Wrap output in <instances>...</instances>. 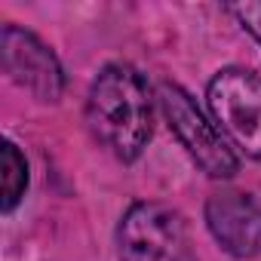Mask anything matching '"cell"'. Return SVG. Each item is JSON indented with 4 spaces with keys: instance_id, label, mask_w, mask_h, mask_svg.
Wrapping results in <instances>:
<instances>
[{
    "instance_id": "7a4b0ae2",
    "label": "cell",
    "mask_w": 261,
    "mask_h": 261,
    "mask_svg": "<svg viewBox=\"0 0 261 261\" xmlns=\"http://www.w3.org/2000/svg\"><path fill=\"white\" fill-rule=\"evenodd\" d=\"M120 261H197L188 221L163 203H133L117 227Z\"/></svg>"
},
{
    "instance_id": "52a82bcc",
    "label": "cell",
    "mask_w": 261,
    "mask_h": 261,
    "mask_svg": "<svg viewBox=\"0 0 261 261\" xmlns=\"http://www.w3.org/2000/svg\"><path fill=\"white\" fill-rule=\"evenodd\" d=\"M28 188V163L13 142L4 145V212H13Z\"/></svg>"
},
{
    "instance_id": "277c9868",
    "label": "cell",
    "mask_w": 261,
    "mask_h": 261,
    "mask_svg": "<svg viewBox=\"0 0 261 261\" xmlns=\"http://www.w3.org/2000/svg\"><path fill=\"white\" fill-rule=\"evenodd\" d=\"M160 105L163 114L172 126V133L178 136V142L185 145V151L191 154V160L212 178H230L237 172V157L227 145V139L221 136V129H215L206 114L197 108V101L175 83H163L160 86Z\"/></svg>"
},
{
    "instance_id": "6da1fadb",
    "label": "cell",
    "mask_w": 261,
    "mask_h": 261,
    "mask_svg": "<svg viewBox=\"0 0 261 261\" xmlns=\"http://www.w3.org/2000/svg\"><path fill=\"white\" fill-rule=\"evenodd\" d=\"M86 123L117 160H136L154 133V105L145 77L129 65H108L89 86Z\"/></svg>"
},
{
    "instance_id": "3957f363",
    "label": "cell",
    "mask_w": 261,
    "mask_h": 261,
    "mask_svg": "<svg viewBox=\"0 0 261 261\" xmlns=\"http://www.w3.org/2000/svg\"><path fill=\"white\" fill-rule=\"evenodd\" d=\"M206 98L221 133L261 160V77L246 68H224L212 77Z\"/></svg>"
},
{
    "instance_id": "8992f818",
    "label": "cell",
    "mask_w": 261,
    "mask_h": 261,
    "mask_svg": "<svg viewBox=\"0 0 261 261\" xmlns=\"http://www.w3.org/2000/svg\"><path fill=\"white\" fill-rule=\"evenodd\" d=\"M4 68L19 86L34 92L40 101H56L62 92V68L56 56L34 34L13 25L4 28Z\"/></svg>"
},
{
    "instance_id": "5b68a950",
    "label": "cell",
    "mask_w": 261,
    "mask_h": 261,
    "mask_svg": "<svg viewBox=\"0 0 261 261\" xmlns=\"http://www.w3.org/2000/svg\"><path fill=\"white\" fill-rule=\"evenodd\" d=\"M206 224L212 237L240 258L261 255V200L240 191L212 194L206 203Z\"/></svg>"
}]
</instances>
